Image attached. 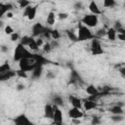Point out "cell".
I'll return each mask as SVG.
<instances>
[{
    "instance_id": "obj_1",
    "label": "cell",
    "mask_w": 125,
    "mask_h": 125,
    "mask_svg": "<svg viewBox=\"0 0 125 125\" xmlns=\"http://www.w3.org/2000/svg\"><path fill=\"white\" fill-rule=\"evenodd\" d=\"M77 41L79 42H82V41H88V40H91L95 37V35L92 33L91 29L82 24L81 22L78 24V28H77Z\"/></svg>"
},
{
    "instance_id": "obj_2",
    "label": "cell",
    "mask_w": 125,
    "mask_h": 125,
    "mask_svg": "<svg viewBox=\"0 0 125 125\" xmlns=\"http://www.w3.org/2000/svg\"><path fill=\"white\" fill-rule=\"evenodd\" d=\"M32 57H33V54L29 52L26 49V47L23 46L22 44L19 43L16 46L15 51H14V58H13L15 62H19L23 58H32Z\"/></svg>"
},
{
    "instance_id": "obj_3",
    "label": "cell",
    "mask_w": 125,
    "mask_h": 125,
    "mask_svg": "<svg viewBox=\"0 0 125 125\" xmlns=\"http://www.w3.org/2000/svg\"><path fill=\"white\" fill-rule=\"evenodd\" d=\"M36 65H37V63L33 57L32 58H23L21 61H19V68L23 71H26V72L31 71Z\"/></svg>"
},
{
    "instance_id": "obj_4",
    "label": "cell",
    "mask_w": 125,
    "mask_h": 125,
    "mask_svg": "<svg viewBox=\"0 0 125 125\" xmlns=\"http://www.w3.org/2000/svg\"><path fill=\"white\" fill-rule=\"evenodd\" d=\"M81 23L88 26L89 28L96 27L99 24V17L94 14H86L82 19H81Z\"/></svg>"
},
{
    "instance_id": "obj_5",
    "label": "cell",
    "mask_w": 125,
    "mask_h": 125,
    "mask_svg": "<svg viewBox=\"0 0 125 125\" xmlns=\"http://www.w3.org/2000/svg\"><path fill=\"white\" fill-rule=\"evenodd\" d=\"M90 51L93 55L98 56V55H102L104 54V49L102 47L101 41L100 39L94 37L93 39H91V43H90Z\"/></svg>"
},
{
    "instance_id": "obj_6",
    "label": "cell",
    "mask_w": 125,
    "mask_h": 125,
    "mask_svg": "<svg viewBox=\"0 0 125 125\" xmlns=\"http://www.w3.org/2000/svg\"><path fill=\"white\" fill-rule=\"evenodd\" d=\"M52 105H53V109H54V114L52 117L53 123L57 124V125H61L62 123V111L60 108V106L53 104H52Z\"/></svg>"
},
{
    "instance_id": "obj_7",
    "label": "cell",
    "mask_w": 125,
    "mask_h": 125,
    "mask_svg": "<svg viewBox=\"0 0 125 125\" xmlns=\"http://www.w3.org/2000/svg\"><path fill=\"white\" fill-rule=\"evenodd\" d=\"M36 14H37V6H27L23 9V12H22V16L24 18H27L29 21H33L36 17Z\"/></svg>"
},
{
    "instance_id": "obj_8",
    "label": "cell",
    "mask_w": 125,
    "mask_h": 125,
    "mask_svg": "<svg viewBox=\"0 0 125 125\" xmlns=\"http://www.w3.org/2000/svg\"><path fill=\"white\" fill-rule=\"evenodd\" d=\"M46 26H44L43 24H41L40 22H36L31 26V33L33 37H39L42 36V34L44 33V31L46 30Z\"/></svg>"
},
{
    "instance_id": "obj_9",
    "label": "cell",
    "mask_w": 125,
    "mask_h": 125,
    "mask_svg": "<svg viewBox=\"0 0 125 125\" xmlns=\"http://www.w3.org/2000/svg\"><path fill=\"white\" fill-rule=\"evenodd\" d=\"M67 114H68V117L71 119H81L84 116V113L81 110V108L73 107V106L68 109Z\"/></svg>"
},
{
    "instance_id": "obj_10",
    "label": "cell",
    "mask_w": 125,
    "mask_h": 125,
    "mask_svg": "<svg viewBox=\"0 0 125 125\" xmlns=\"http://www.w3.org/2000/svg\"><path fill=\"white\" fill-rule=\"evenodd\" d=\"M14 123L17 125H30V124H32L31 120L24 113H21V114H19L18 116H16L14 118Z\"/></svg>"
},
{
    "instance_id": "obj_11",
    "label": "cell",
    "mask_w": 125,
    "mask_h": 125,
    "mask_svg": "<svg viewBox=\"0 0 125 125\" xmlns=\"http://www.w3.org/2000/svg\"><path fill=\"white\" fill-rule=\"evenodd\" d=\"M98 106V103L94 100H91V99H84L82 100V108L84 110H92V109H95L97 108Z\"/></svg>"
},
{
    "instance_id": "obj_12",
    "label": "cell",
    "mask_w": 125,
    "mask_h": 125,
    "mask_svg": "<svg viewBox=\"0 0 125 125\" xmlns=\"http://www.w3.org/2000/svg\"><path fill=\"white\" fill-rule=\"evenodd\" d=\"M88 8H89V11H90L91 14H94V15H97V16L102 14V11H101L100 7H99V5L97 4V2L95 0L90 1L89 5H88Z\"/></svg>"
},
{
    "instance_id": "obj_13",
    "label": "cell",
    "mask_w": 125,
    "mask_h": 125,
    "mask_svg": "<svg viewBox=\"0 0 125 125\" xmlns=\"http://www.w3.org/2000/svg\"><path fill=\"white\" fill-rule=\"evenodd\" d=\"M15 76H16V70H13V69H10L6 72H1L0 73V82L8 81Z\"/></svg>"
},
{
    "instance_id": "obj_14",
    "label": "cell",
    "mask_w": 125,
    "mask_h": 125,
    "mask_svg": "<svg viewBox=\"0 0 125 125\" xmlns=\"http://www.w3.org/2000/svg\"><path fill=\"white\" fill-rule=\"evenodd\" d=\"M68 101H69V104H71V106L82 108V100L80 98H78L76 96H73V95H70L68 97Z\"/></svg>"
},
{
    "instance_id": "obj_15",
    "label": "cell",
    "mask_w": 125,
    "mask_h": 125,
    "mask_svg": "<svg viewBox=\"0 0 125 125\" xmlns=\"http://www.w3.org/2000/svg\"><path fill=\"white\" fill-rule=\"evenodd\" d=\"M13 5L11 3H0V20L2 19L3 16L6 15L7 12L12 11Z\"/></svg>"
},
{
    "instance_id": "obj_16",
    "label": "cell",
    "mask_w": 125,
    "mask_h": 125,
    "mask_svg": "<svg viewBox=\"0 0 125 125\" xmlns=\"http://www.w3.org/2000/svg\"><path fill=\"white\" fill-rule=\"evenodd\" d=\"M54 114V109H53V105L51 104H47L44 106V116L47 119H52Z\"/></svg>"
},
{
    "instance_id": "obj_17",
    "label": "cell",
    "mask_w": 125,
    "mask_h": 125,
    "mask_svg": "<svg viewBox=\"0 0 125 125\" xmlns=\"http://www.w3.org/2000/svg\"><path fill=\"white\" fill-rule=\"evenodd\" d=\"M56 20H57V15H56V13L53 12V11H51V12H49L48 15H47V18H46V23H47L48 25L52 26V25L55 24Z\"/></svg>"
},
{
    "instance_id": "obj_18",
    "label": "cell",
    "mask_w": 125,
    "mask_h": 125,
    "mask_svg": "<svg viewBox=\"0 0 125 125\" xmlns=\"http://www.w3.org/2000/svg\"><path fill=\"white\" fill-rule=\"evenodd\" d=\"M30 72L32 74V77H34V78H40L41 75H42V73H43V65L37 64Z\"/></svg>"
},
{
    "instance_id": "obj_19",
    "label": "cell",
    "mask_w": 125,
    "mask_h": 125,
    "mask_svg": "<svg viewBox=\"0 0 125 125\" xmlns=\"http://www.w3.org/2000/svg\"><path fill=\"white\" fill-rule=\"evenodd\" d=\"M116 34H117V32L113 27H109L106 29L105 36L107 37V39L109 41H115L116 40Z\"/></svg>"
},
{
    "instance_id": "obj_20",
    "label": "cell",
    "mask_w": 125,
    "mask_h": 125,
    "mask_svg": "<svg viewBox=\"0 0 125 125\" xmlns=\"http://www.w3.org/2000/svg\"><path fill=\"white\" fill-rule=\"evenodd\" d=\"M112 114H123L124 113V109H123V106L119 105V104H114L112 105L111 107H109L108 109Z\"/></svg>"
},
{
    "instance_id": "obj_21",
    "label": "cell",
    "mask_w": 125,
    "mask_h": 125,
    "mask_svg": "<svg viewBox=\"0 0 125 125\" xmlns=\"http://www.w3.org/2000/svg\"><path fill=\"white\" fill-rule=\"evenodd\" d=\"M34 37L33 36H29V35H23V36H21V38H20V43L21 44H22L23 46H25V47H27V45L32 41V39H33Z\"/></svg>"
},
{
    "instance_id": "obj_22",
    "label": "cell",
    "mask_w": 125,
    "mask_h": 125,
    "mask_svg": "<svg viewBox=\"0 0 125 125\" xmlns=\"http://www.w3.org/2000/svg\"><path fill=\"white\" fill-rule=\"evenodd\" d=\"M52 103H53V104H56V105H58V106L61 107V106L63 105V99H62L61 96L56 95V96L53 97V99H52Z\"/></svg>"
},
{
    "instance_id": "obj_23",
    "label": "cell",
    "mask_w": 125,
    "mask_h": 125,
    "mask_svg": "<svg viewBox=\"0 0 125 125\" xmlns=\"http://www.w3.org/2000/svg\"><path fill=\"white\" fill-rule=\"evenodd\" d=\"M103 5H104V8L111 9V8H113L117 5V2H116V0H104Z\"/></svg>"
},
{
    "instance_id": "obj_24",
    "label": "cell",
    "mask_w": 125,
    "mask_h": 125,
    "mask_svg": "<svg viewBox=\"0 0 125 125\" xmlns=\"http://www.w3.org/2000/svg\"><path fill=\"white\" fill-rule=\"evenodd\" d=\"M50 36L53 40H59L61 38V33L58 29H51L50 30Z\"/></svg>"
},
{
    "instance_id": "obj_25",
    "label": "cell",
    "mask_w": 125,
    "mask_h": 125,
    "mask_svg": "<svg viewBox=\"0 0 125 125\" xmlns=\"http://www.w3.org/2000/svg\"><path fill=\"white\" fill-rule=\"evenodd\" d=\"M110 119H111L113 122L118 123V122H121V121L124 120V116H123V114H112V115L110 116Z\"/></svg>"
},
{
    "instance_id": "obj_26",
    "label": "cell",
    "mask_w": 125,
    "mask_h": 125,
    "mask_svg": "<svg viewBox=\"0 0 125 125\" xmlns=\"http://www.w3.org/2000/svg\"><path fill=\"white\" fill-rule=\"evenodd\" d=\"M17 3H18V6L20 8H21V9H24L25 7L31 5L29 0H17Z\"/></svg>"
},
{
    "instance_id": "obj_27",
    "label": "cell",
    "mask_w": 125,
    "mask_h": 125,
    "mask_svg": "<svg viewBox=\"0 0 125 125\" xmlns=\"http://www.w3.org/2000/svg\"><path fill=\"white\" fill-rule=\"evenodd\" d=\"M10 69H12V68H11V65H10V63L8 62H5L2 64H0V73L1 72H6V71H8Z\"/></svg>"
},
{
    "instance_id": "obj_28",
    "label": "cell",
    "mask_w": 125,
    "mask_h": 125,
    "mask_svg": "<svg viewBox=\"0 0 125 125\" xmlns=\"http://www.w3.org/2000/svg\"><path fill=\"white\" fill-rule=\"evenodd\" d=\"M42 50H43V52L44 53H50L51 51H52V46H51V44H50V42H44V44L42 45Z\"/></svg>"
},
{
    "instance_id": "obj_29",
    "label": "cell",
    "mask_w": 125,
    "mask_h": 125,
    "mask_svg": "<svg viewBox=\"0 0 125 125\" xmlns=\"http://www.w3.org/2000/svg\"><path fill=\"white\" fill-rule=\"evenodd\" d=\"M65 33H66V35H67L68 39H70L71 41H74V42H76V41H77V35H76L73 31L66 30V31H65Z\"/></svg>"
},
{
    "instance_id": "obj_30",
    "label": "cell",
    "mask_w": 125,
    "mask_h": 125,
    "mask_svg": "<svg viewBox=\"0 0 125 125\" xmlns=\"http://www.w3.org/2000/svg\"><path fill=\"white\" fill-rule=\"evenodd\" d=\"M27 47L31 50V51H37L38 49H39V47L37 46V44H36V41H35V39L33 38L32 39V41L27 45Z\"/></svg>"
},
{
    "instance_id": "obj_31",
    "label": "cell",
    "mask_w": 125,
    "mask_h": 125,
    "mask_svg": "<svg viewBox=\"0 0 125 125\" xmlns=\"http://www.w3.org/2000/svg\"><path fill=\"white\" fill-rule=\"evenodd\" d=\"M4 32H5V34H7V35H11L13 32H15V30H14V28H13L10 24H6V25L4 26Z\"/></svg>"
},
{
    "instance_id": "obj_32",
    "label": "cell",
    "mask_w": 125,
    "mask_h": 125,
    "mask_svg": "<svg viewBox=\"0 0 125 125\" xmlns=\"http://www.w3.org/2000/svg\"><path fill=\"white\" fill-rule=\"evenodd\" d=\"M105 33H106V30L104 29V28H101V29H99L94 35H95V37H98V38H101V37H104V36H105Z\"/></svg>"
},
{
    "instance_id": "obj_33",
    "label": "cell",
    "mask_w": 125,
    "mask_h": 125,
    "mask_svg": "<svg viewBox=\"0 0 125 125\" xmlns=\"http://www.w3.org/2000/svg\"><path fill=\"white\" fill-rule=\"evenodd\" d=\"M16 75H18V76L21 77V78H27V72H26V71H23V70H21V69L16 70Z\"/></svg>"
},
{
    "instance_id": "obj_34",
    "label": "cell",
    "mask_w": 125,
    "mask_h": 125,
    "mask_svg": "<svg viewBox=\"0 0 125 125\" xmlns=\"http://www.w3.org/2000/svg\"><path fill=\"white\" fill-rule=\"evenodd\" d=\"M20 38H21V36H20V34L18 32H13L10 35V39H11L12 42H17L18 40H20Z\"/></svg>"
},
{
    "instance_id": "obj_35",
    "label": "cell",
    "mask_w": 125,
    "mask_h": 125,
    "mask_svg": "<svg viewBox=\"0 0 125 125\" xmlns=\"http://www.w3.org/2000/svg\"><path fill=\"white\" fill-rule=\"evenodd\" d=\"M57 17H58L60 20H66V19L69 17V15H68L67 13H65V12H61V13H59V14L57 15Z\"/></svg>"
},
{
    "instance_id": "obj_36",
    "label": "cell",
    "mask_w": 125,
    "mask_h": 125,
    "mask_svg": "<svg viewBox=\"0 0 125 125\" xmlns=\"http://www.w3.org/2000/svg\"><path fill=\"white\" fill-rule=\"evenodd\" d=\"M73 8H74L75 10H81V9H83V4H82V2H75L74 5H73Z\"/></svg>"
},
{
    "instance_id": "obj_37",
    "label": "cell",
    "mask_w": 125,
    "mask_h": 125,
    "mask_svg": "<svg viewBox=\"0 0 125 125\" xmlns=\"http://www.w3.org/2000/svg\"><path fill=\"white\" fill-rule=\"evenodd\" d=\"M35 41H36V44H37V46L38 47H42V45L44 44V40L39 36V37H37L36 39H35Z\"/></svg>"
},
{
    "instance_id": "obj_38",
    "label": "cell",
    "mask_w": 125,
    "mask_h": 125,
    "mask_svg": "<svg viewBox=\"0 0 125 125\" xmlns=\"http://www.w3.org/2000/svg\"><path fill=\"white\" fill-rule=\"evenodd\" d=\"M91 123L94 124V125H95V124H100V123H101V120H100V118H99L98 116H93Z\"/></svg>"
},
{
    "instance_id": "obj_39",
    "label": "cell",
    "mask_w": 125,
    "mask_h": 125,
    "mask_svg": "<svg viewBox=\"0 0 125 125\" xmlns=\"http://www.w3.org/2000/svg\"><path fill=\"white\" fill-rule=\"evenodd\" d=\"M115 30H117V29H119V28H121V27H123V24L120 22V21H115L114 22V25L112 26Z\"/></svg>"
},
{
    "instance_id": "obj_40",
    "label": "cell",
    "mask_w": 125,
    "mask_h": 125,
    "mask_svg": "<svg viewBox=\"0 0 125 125\" xmlns=\"http://www.w3.org/2000/svg\"><path fill=\"white\" fill-rule=\"evenodd\" d=\"M55 77H56V74L52 71H48L46 74V78H48V79H54Z\"/></svg>"
},
{
    "instance_id": "obj_41",
    "label": "cell",
    "mask_w": 125,
    "mask_h": 125,
    "mask_svg": "<svg viewBox=\"0 0 125 125\" xmlns=\"http://www.w3.org/2000/svg\"><path fill=\"white\" fill-rule=\"evenodd\" d=\"M116 38L120 41H125V34L124 33H117L116 34Z\"/></svg>"
},
{
    "instance_id": "obj_42",
    "label": "cell",
    "mask_w": 125,
    "mask_h": 125,
    "mask_svg": "<svg viewBox=\"0 0 125 125\" xmlns=\"http://www.w3.org/2000/svg\"><path fill=\"white\" fill-rule=\"evenodd\" d=\"M118 71H119V73L121 74L122 77H125V66L124 65H122L121 67H119L118 68Z\"/></svg>"
},
{
    "instance_id": "obj_43",
    "label": "cell",
    "mask_w": 125,
    "mask_h": 125,
    "mask_svg": "<svg viewBox=\"0 0 125 125\" xmlns=\"http://www.w3.org/2000/svg\"><path fill=\"white\" fill-rule=\"evenodd\" d=\"M52 48H58L59 47V43H58V40H53L52 42H50Z\"/></svg>"
},
{
    "instance_id": "obj_44",
    "label": "cell",
    "mask_w": 125,
    "mask_h": 125,
    "mask_svg": "<svg viewBox=\"0 0 125 125\" xmlns=\"http://www.w3.org/2000/svg\"><path fill=\"white\" fill-rule=\"evenodd\" d=\"M16 88H17V90H18V91H23L25 87H24V85H23V84H18Z\"/></svg>"
},
{
    "instance_id": "obj_45",
    "label": "cell",
    "mask_w": 125,
    "mask_h": 125,
    "mask_svg": "<svg viewBox=\"0 0 125 125\" xmlns=\"http://www.w3.org/2000/svg\"><path fill=\"white\" fill-rule=\"evenodd\" d=\"M0 51L3 52V53H7L8 52V47L5 46V45H2V46H0Z\"/></svg>"
},
{
    "instance_id": "obj_46",
    "label": "cell",
    "mask_w": 125,
    "mask_h": 125,
    "mask_svg": "<svg viewBox=\"0 0 125 125\" xmlns=\"http://www.w3.org/2000/svg\"><path fill=\"white\" fill-rule=\"evenodd\" d=\"M5 16H6L8 19H12V18L14 17V14L12 13V11H9V12H7V13H6V15H5Z\"/></svg>"
},
{
    "instance_id": "obj_47",
    "label": "cell",
    "mask_w": 125,
    "mask_h": 125,
    "mask_svg": "<svg viewBox=\"0 0 125 125\" xmlns=\"http://www.w3.org/2000/svg\"><path fill=\"white\" fill-rule=\"evenodd\" d=\"M73 123H80V119H72Z\"/></svg>"
},
{
    "instance_id": "obj_48",
    "label": "cell",
    "mask_w": 125,
    "mask_h": 125,
    "mask_svg": "<svg viewBox=\"0 0 125 125\" xmlns=\"http://www.w3.org/2000/svg\"><path fill=\"white\" fill-rule=\"evenodd\" d=\"M3 23H4V22H3V21H2L1 20H0V27H3V26H5V25H4Z\"/></svg>"
}]
</instances>
